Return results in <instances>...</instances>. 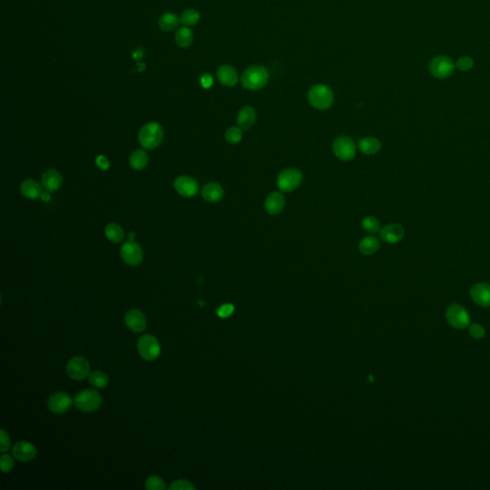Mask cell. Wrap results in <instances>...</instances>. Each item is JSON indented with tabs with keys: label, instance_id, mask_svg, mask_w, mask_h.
<instances>
[{
	"label": "cell",
	"instance_id": "1",
	"mask_svg": "<svg viewBox=\"0 0 490 490\" xmlns=\"http://www.w3.org/2000/svg\"><path fill=\"white\" fill-rule=\"evenodd\" d=\"M269 73L268 69L260 65L247 68L241 76V84L245 90H259L268 84Z\"/></svg>",
	"mask_w": 490,
	"mask_h": 490
},
{
	"label": "cell",
	"instance_id": "2",
	"mask_svg": "<svg viewBox=\"0 0 490 490\" xmlns=\"http://www.w3.org/2000/svg\"><path fill=\"white\" fill-rule=\"evenodd\" d=\"M164 138V130L158 123L152 122L142 126L138 135L139 142L144 149L153 150L160 145Z\"/></svg>",
	"mask_w": 490,
	"mask_h": 490
},
{
	"label": "cell",
	"instance_id": "3",
	"mask_svg": "<svg viewBox=\"0 0 490 490\" xmlns=\"http://www.w3.org/2000/svg\"><path fill=\"white\" fill-rule=\"evenodd\" d=\"M307 100L310 106L319 109L326 110L329 109L334 101L333 92L328 85L316 84L312 86L307 93Z\"/></svg>",
	"mask_w": 490,
	"mask_h": 490
},
{
	"label": "cell",
	"instance_id": "4",
	"mask_svg": "<svg viewBox=\"0 0 490 490\" xmlns=\"http://www.w3.org/2000/svg\"><path fill=\"white\" fill-rule=\"evenodd\" d=\"M103 403V397L98 391L87 389L79 392L75 399L74 404L77 409L81 412H94L98 410Z\"/></svg>",
	"mask_w": 490,
	"mask_h": 490
},
{
	"label": "cell",
	"instance_id": "5",
	"mask_svg": "<svg viewBox=\"0 0 490 490\" xmlns=\"http://www.w3.org/2000/svg\"><path fill=\"white\" fill-rule=\"evenodd\" d=\"M303 181V173L294 168L282 170L277 177V186L284 193H291L298 189Z\"/></svg>",
	"mask_w": 490,
	"mask_h": 490
},
{
	"label": "cell",
	"instance_id": "6",
	"mask_svg": "<svg viewBox=\"0 0 490 490\" xmlns=\"http://www.w3.org/2000/svg\"><path fill=\"white\" fill-rule=\"evenodd\" d=\"M137 348L140 357L146 361L155 360L159 357L161 352L159 341L151 334H145L139 338L137 343Z\"/></svg>",
	"mask_w": 490,
	"mask_h": 490
},
{
	"label": "cell",
	"instance_id": "7",
	"mask_svg": "<svg viewBox=\"0 0 490 490\" xmlns=\"http://www.w3.org/2000/svg\"><path fill=\"white\" fill-rule=\"evenodd\" d=\"M332 151L340 160L349 161L357 154V145L348 136H339L332 144Z\"/></svg>",
	"mask_w": 490,
	"mask_h": 490
},
{
	"label": "cell",
	"instance_id": "8",
	"mask_svg": "<svg viewBox=\"0 0 490 490\" xmlns=\"http://www.w3.org/2000/svg\"><path fill=\"white\" fill-rule=\"evenodd\" d=\"M446 316L448 324L456 330H464L470 323L468 312L458 303H452L448 306Z\"/></svg>",
	"mask_w": 490,
	"mask_h": 490
},
{
	"label": "cell",
	"instance_id": "9",
	"mask_svg": "<svg viewBox=\"0 0 490 490\" xmlns=\"http://www.w3.org/2000/svg\"><path fill=\"white\" fill-rule=\"evenodd\" d=\"M455 67L456 65L451 59L444 56H438L432 60L429 69L434 77L437 79H446L453 74Z\"/></svg>",
	"mask_w": 490,
	"mask_h": 490
},
{
	"label": "cell",
	"instance_id": "10",
	"mask_svg": "<svg viewBox=\"0 0 490 490\" xmlns=\"http://www.w3.org/2000/svg\"><path fill=\"white\" fill-rule=\"evenodd\" d=\"M90 362L84 357H73L66 365V373L75 380L84 379L90 375Z\"/></svg>",
	"mask_w": 490,
	"mask_h": 490
},
{
	"label": "cell",
	"instance_id": "11",
	"mask_svg": "<svg viewBox=\"0 0 490 490\" xmlns=\"http://www.w3.org/2000/svg\"><path fill=\"white\" fill-rule=\"evenodd\" d=\"M121 258L125 261L127 265L130 266H136L142 262L144 254L141 246L133 242V241H127L123 244L121 247Z\"/></svg>",
	"mask_w": 490,
	"mask_h": 490
},
{
	"label": "cell",
	"instance_id": "12",
	"mask_svg": "<svg viewBox=\"0 0 490 490\" xmlns=\"http://www.w3.org/2000/svg\"><path fill=\"white\" fill-rule=\"evenodd\" d=\"M73 400L70 395L63 392H55L48 399V407L54 414H64L70 410Z\"/></svg>",
	"mask_w": 490,
	"mask_h": 490
},
{
	"label": "cell",
	"instance_id": "13",
	"mask_svg": "<svg viewBox=\"0 0 490 490\" xmlns=\"http://www.w3.org/2000/svg\"><path fill=\"white\" fill-rule=\"evenodd\" d=\"M173 186L179 195L184 197H194L197 195L199 186L196 179L183 175L175 179Z\"/></svg>",
	"mask_w": 490,
	"mask_h": 490
},
{
	"label": "cell",
	"instance_id": "14",
	"mask_svg": "<svg viewBox=\"0 0 490 490\" xmlns=\"http://www.w3.org/2000/svg\"><path fill=\"white\" fill-rule=\"evenodd\" d=\"M13 455L18 462H31L36 456V447L28 441H18L13 447Z\"/></svg>",
	"mask_w": 490,
	"mask_h": 490
},
{
	"label": "cell",
	"instance_id": "15",
	"mask_svg": "<svg viewBox=\"0 0 490 490\" xmlns=\"http://www.w3.org/2000/svg\"><path fill=\"white\" fill-rule=\"evenodd\" d=\"M125 322L128 330L133 332H143L147 327V318L139 309H130L125 314Z\"/></svg>",
	"mask_w": 490,
	"mask_h": 490
},
{
	"label": "cell",
	"instance_id": "16",
	"mask_svg": "<svg viewBox=\"0 0 490 490\" xmlns=\"http://www.w3.org/2000/svg\"><path fill=\"white\" fill-rule=\"evenodd\" d=\"M380 238L384 242L394 244L397 243L404 238V228L401 226L400 224L397 223H392L389 225L384 226L383 228L380 230Z\"/></svg>",
	"mask_w": 490,
	"mask_h": 490
},
{
	"label": "cell",
	"instance_id": "17",
	"mask_svg": "<svg viewBox=\"0 0 490 490\" xmlns=\"http://www.w3.org/2000/svg\"><path fill=\"white\" fill-rule=\"evenodd\" d=\"M473 301L480 306L490 307V285L480 283L473 285L470 289Z\"/></svg>",
	"mask_w": 490,
	"mask_h": 490
},
{
	"label": "cell",
	"instance_id": "18",
	"mask_svg": "<svg viewBox=\"0 0 490 490\" xmlns=\"http://www.w3.org/2000/svg\"><path fill=\"white\" fill-rule=\"evenodd\" d=\"M285 206V196L279 192H273L269 194L264 202V209L270 215L281 214L284 211Z\"/></svg>",
	"mask_w": 490,
	"mask_h": 490
},
{
	"label": "cell",
	"instance_id": "19",
	"mask_svg": "<svg viewBox=\"0 0 490 490\" xmlns=\"http://www.w3.org/2000/svg\"><path fill=\"white\" fill-rule=\"evenodd\" d=\"M216 77L221 84L228 87L235 86L239 81L238 72L229 64L219 66L216 71Z\"/></svg>",
	"mask_w": 490,
	"mask_h": 490
},
{
	"label": "cell",
	"instance_id": "20",
	"mask_svg": "<svg viewBox=\"0 0 490 490\" xmlns=\"http://www.w3.org/2000/svg\"><path fill=\"white\" fill-rule=\"evenodd\" d=\"M41 184L47 192H56L63 184V177L56 169H47L41 177Z\"/></svg>",
	"mask_w": 490,
	"mask_h": 490
},
{
	"label": "cell",
	"instance_id": "21",
	"mask_svg": "<svg viewBox=\"0 0 490 490\" xmlns=\"http://www.w3.org/2000/svg\"><path fill=\"white\" fill-rule=\"evenodd\" d=\"M257 112L252 107H244L241 108L238 114V125L241 129H249L256 124Z\"/></svg>",
	"mask_w": 490,
	"mask_h": 490
},
{
	"label": "cell",
	"instance_id": "22",
	"mask_svg": "<svg viewBox=\"0 0 490 490\" xmlns=\"http://www.w3.org/2000/svg\"><path fill=\"white\" fill-rule=\"evenodd\" d=\"M201 195L206 201L214 203L219 201L224 196V190L220 184L216 182H210L202 188Z\"/></svg>",
	"mask_w": 490,
	"mask_h": 490
},
{
	"label": "cell",
	"instance_id": "23",
	"mask_svg": "<svg viewBox=\"0 0 490 490\" xmlns=\"http://www.w3.org/2000/svg\"><path fill=\"white\" fill-rule=\"evenodd\" d=\"M20 193L21 195L29 198V199H36L40 197L42 194V190L38 182L34 179H27L23 181L20 185Z\"/></svg>",
	"mask_w": 490,
	"mask_h": 490
},
{
	"label": "cell",
	"instance_id": "24",
	"mask_svg": "<svg viewBox=\"0 0 490 490\" xmlns=\"http://www.w3.org/2000/svg\"><path fill=\"white\" fill-rule=\"evenodd\" d=\"M358 148L366 155H374L381 150V142L375 137L369 136L359 141Z\"/></svg>",
	"mask_w": 490,
	"mask_h": 490
},
{
	"label": "cell",
	"instance_id": "25",
	"mask_svg": "<svg viewBox=\"0 0 490 490\" xmlns=\"http://www.w3.org/2000/svg\"><path fill=\"white\" fill-rule=\"evenodd\" d=\"M380 247V241L373 236H368L362 239L359 243V251L366 256L374 254Z\"/></svg>",
	"mask_w": 490,
	"mask_h": 490
},
{
	"label": "cell",
	"instance_id": "26",
	"mask_svg": "<svg viewBox=\"0 0 490 490\" xmlns=\"http://www.w3.org/2000/svg\"><path fill=\"white\" fill-rule=\"evenodd\" d=\"M128 162L132 169L140 170L147 167L149 163V156L147 152L142 150H137L130 154Z\"/></svg>",
	"mask_w": 490,
	"mask_h": 490
},
{
	"label": "cell",
	"instance_id": "27",
	"mask_svg": "<svg viewBox=\"0 0 490 490\" xmlns=\"http://www.w3.org/2000/svg\"><path fill=\"white\" fill-rule=\"evenodd\" d=\"M105 234H106L107 240H109L111 242H116V243L123 241V239L125 237V233H124L123 228L117 223H110V224L107 225V227L105 229Z\"/></svg>",
	"mask_w": 490,
	"mask_h": 490
},
{
	"label": "cell",
	"instance_id": "28",
	"mask_svg": "<svg viewBox=\"0 0 490 490\" xmlns=\"http://www.w3.org/2000/svg\"><path fill=\"white\" fill-rule=\"evenodd\" d=\"M179 20H180V18H177L176 15H174L172 13H167V14H164L163 16H161V18H159V27H160L161 30H163L165 32H170V31H173L174 29L177 28Z\"/></svg>",
	"mask_w": 490,
	"mask_h": 490
},
{
	"label": "cell",
	"instance_id": "29",
	"mask_svg": "<svg viewBox=\"0 0 490 490\" xmlns=\"http://www.w3.org/2000/svg\"><path fill=\"white\" fill-rule=\"evenodd\" d=\"M193 39H194L193 32L188 27L180 28L175 34V42L181 48H188L193 43Z\"/></svg>",
	"mask_w": 490,
	"mask_h": 490
},
{
	"label": "cell",
	"instance_id": "30",
	"mask_svg": "<svg viewBox=\"0 0 490 490\" xmlns=\"http://www.w3.org/2000/svg\"><path fill=\"white\" fill-rule=\"evenodd\" d=\"M200 19V14L195 9L185 10L181 16L180 21L186 26H194L198 23Z\"/></svg>",
	"mask_w": 490,
	"mask_h": 490
},
{
	"label": "cell",
	"instance_id": "31",
	"mask_svg": "<svg viewBox=\"0 0 490 490\" xmlns=\"http://www.w3.org/2000/svg\"><path fill=\"white\" fill-rule=\"evenodd\" d=\"M90 383L96 388H105L108 385V376L102 371L92 372L88 375Z\"/></svg>",
	"mask_w": 490,
	"mask_h": 490
},
{
	"label": "cell",
	"instance_id": "32",
	"mask_svg": "<svg viewBox=\"0 0 490 490\" xmlns=\"http://www.w3.org/2000/svg\"><path fill=\"white\" fill-rule=\"evenodd\" d=\"M362 227L366 232L370 234H375V233L380 232L381 230V225L379 220L375 216H366L362 220Z\"/></svg>",
	"mask_w": 490,
	"mask_h": 490
},
{
	"label": "cell",
	"instance_id": "33",
	"mask_svg": "<svg viewBox=\"0 0 490 490\" xmlns=\"http://www.w3.org/2000/svg\"><path fill=\"white\" fill-rule=\"evenodd\" d=\"M242 137H243L242 129L240 126H231L225 132L226 141L232 145L239 144L242 140Z\"/></svg>",
	"mask_w": 490,
	"mask_h": 490
},
{
	"label": "cell",
	"instance_id": "34",
	"mask_svg": "<svg viewBox=\"0 0 490 490\" xmlns=\"http://www.w3.org/2000/svg\"><path fill=\"white\" fill-rule=\"evenodd\" d=\"M145 487L148 490H165L166 484L160 477L151 476L145 482Z\"/></svg>",
	"mask_w": 490,
	"mask_h": 490
},
{
	"label": "cell",
	"instance_id": "35",
	"mask_svg": "<svg viewBox=\"0 0 490 490\" xmlns=\"http://www.w3.org/2000/svg\"><path fill=\"white\" fill-rule=\"evenodd\" d=\"M0 463H1V470L3 472L9 473L14 469L15 462L10 455H2L0 458Z\"/></svg>",
	"mask_w": 490,
	"mask_h": 490
},
{
	"label": "cell",
	"instance_id": "36",
	"mask_svg": "<svg viewBox=\"0 0 490 490\" xmlns=\"http://www.w3.org/2000/svg\"><path fill=\"white\" fill-rule=\"evenodd\" d=\"M169 490H195L196 487L187 480L173 481L169 486Z\"/></svg>",
	"mask_w": 490,
	"mask_h": 490
},
{
	"label": "cell",
	"instance_id": "37",
	"mask_svg": "<svg viewBox=\"0 0 490 490\" xmlns=\"http://www.w3.org/2000/svg\"><path fill=\"white\" fill-rule=\"evenodd\" d=\"M456 67L461 71H469L474 65L472 59L469 57H462L456 63Z\"/></svg>",
	"mask_w": 490,
	"mask_h": 490
},
{
	"label": "cell",
	"instance_id": "38",
	"mask_svg": "<svg viewBox=\"0 0 490 490\" xmlns=\"http://www.w3.org/2000/svg\"><path fill=\"white\" fill-rule=\"evenodd\" d=\"M469 333L474 339H482L485 336V330L480 324H473L469 328Z\"/></svg>",
	"mask_w": 490,
	"mask_h": 490
},
{
	"label": "cell",
	"instance_id": "39",
	"mask_svg": "<svg viewBox=\"0 0 490 490\" xmlns=\"http://www.w3.org/2000/svg\"><path fill=\"white\" fill-rule=\"evenodd\" d=\"M10 444H11V439H10L8 433H6L3 429L0 431V451L2 453H5L9 450Z\"/></svg>",
	"mask_w": 490,
	"mask_h": 490
},
{
	"label": "cell",
	"instance_id": "40",
	"mask_svg": "<svg viewBox=\"0 0 490 490\" xmlns=\"http://www.w3.org/2000/svg\"><path fill=\"white\" fill-rule=\"evenodd\" d=\"M217 315L221 318H227L232 315L234 312V306L231 303H225L222 304L218 309H217Z\"/></svg>",
	"mask_w": 490,
	"mask_h": 490
},
{
	"label": "cell",
	"instance_id": "41",
	"mask_svg": "<svg viewBox=\"0 0 490 490\" xmlns=\"http://www.w3.org/2000/svg\"><path fill=\"white\" fill-rule=\"evenodd\" d=\"M213 83H214V79H213L212 75L205 73L200 77V84L203 88H205V90L210 88L213 85Z\"/></svg>",
	"mask_w": 490,
	"mask_h": 490
},
{
	"label": "cell",
	"instance_id": "42",
	"mask_svg": "<svg viewBox=\"0 0 490 490\" xmlns=\"http://www.w3.org/2000/svg\"><path fill=\"white\" fill-rule=\"evenodd\" d=\"M96 165H97L99 169H103V170L108 169H109V167H110L109 161L104 155H99V156H97V158H96Z\"/></svg>",
	"mask_w": 490,
	"mask_h": 490
},
{
	"label": "cell",
	"instance_id": "43",
	"mask_svg": "<svg viewBox=\"0 0 490 490\" xmlns=\"http://www.w3.org/2000/svg\"><path fill=\"white\" fill-rule=\"evenodd\" d=\"M131 56H132L133 60L137 61V62H140L143 58H144V56H145V52H144V50H143L141 47H136L133 51H132Z\"/></svg>",
	"mask_w": 490,
	"mask_h": 490
},
{
	"label": "cell",
	"instance_id": "44",
	"mask_svg": "<svg viewBox=\"0 0 490 490\" xmlns=\"http://www.w3.org/2000/svg\"><path fill=\"white\" fill-rule=\"evenodd\" d=\"M146 67H147V66H146V64H145V63H142V62H137V67L135 68V70H133V71H136V72L145 71V70H146Z\"/></svg>",
	"mask_w": 490,
	"mask_h": 490
},
{
	"label": "cell",
	"instance_id": "45",
	"mask_svg": "<svg viewBox=\"0 0 490 490\" xmlns=\"http://www.w3.org/2000/svg\"><path fill=\"white\" fill-rule=\"evenodd\" d=\"M40 198L42 201H45V202H48L50 200V195L48 193H42L41 196H40Z\"/></svg>",
	"mask_w": 490,
	"mask_h": 490
},
{
	"label": "cell",
	"instance_id": "46",
	"mask_svg": "<svg viewBox=\"0 0 490 490\" xmlns=\"http://www.w3.org/2000/svg\"><path fill=\"white\" fill-rule=\"evenodd\" d=\"M127 238H128V241H133L134 238H135V233L134 232L128 233V235H127Z\"/></svg>",
	"mask_w": 490,
	"mask_h": 490
}]
</instances>
